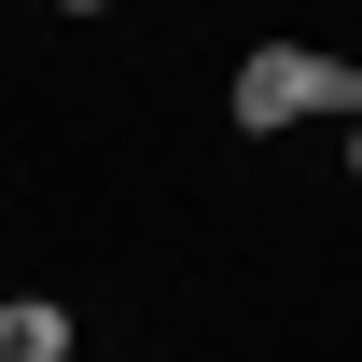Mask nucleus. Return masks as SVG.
Instances as JSON below:
<instances>
[{
	"label": "nucleus",
	"instance_id": "f257e3e1",
	"mask_svg": "<svg viewBox=\"0 0 362 362\" xmlns=\"http://www.w3.org/2000/svg\"><path fill=\"white\" fill-rule=\"evenodd\" d=\"M223 112H237V139H279V126H320V112H362V70L320 42H265V56H237Z\"/></svg>",
	"mask_w": 362,
	"mask_h": 362
},
{
	"label": "nucleus",
	"instance_id": "f03ea898",
	"mask_svg": "<svg viewBox=\"0 0 362 362\" xmlns=\"http://www.w3.org/2000/svg\"><path fill=\"white\" fill-rule=\"evenodd\" d=\"M0 362H70V307L56 293H0Z\"/></svg>",
	"mask_w": 362,
	"mask_h": 362
},
{
	"label": "nucleus",
	"instance_id": "7ed1b4c3",
	"mask_svg": "<svg viewBox=\"0 0 362 362\" xmlns=\"http://www.w3.org/2000/svg\"><path fill=\"white\" fill-rule=\"evenodd\" d=\"M349 181H362V112H349Z\"/></svg>",
	"mask_w": 362,
	"mask_h": 362
},
{
	"label": "nucleus",
	"instance_id": "20e7f679",
	"mask_svg": "<svg viewBox=\"0 0 362 362\" xmlns=\"http://www.w3.org/2000/svg\"><path fill=\"white\" fill-rule=\"evenodd\" d=\"M56 14H112V0H56Z\"/></svg>",
	"mask_w": 362,
	"mask_h": 362
}]
</instances>
